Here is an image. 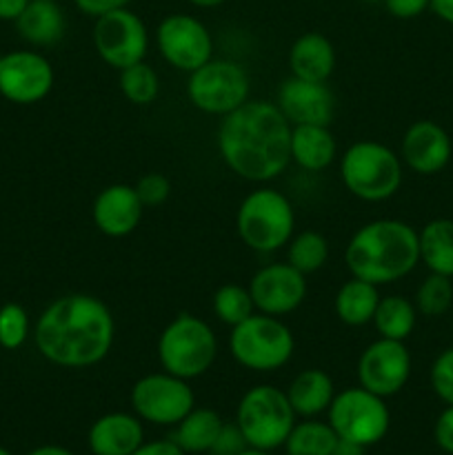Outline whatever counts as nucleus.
I'll return each instance as SVG.
<instances>
[{"mask_svg":"<svg viewBox=\"0 0 453 455\" xmlns=\"http://www.w3.org/2000/svg\"><path fill=\"white\" fill-rule=\"evenodd\" d=\"M431 12L453 27V0H431Z\"/></svg>","mask_w":453,"mask_h":455,"instance_id":"nucleus-43","label":"nucleus"},{"mask_svg":"<svg viewBox=\"0 0 453 455\" xmlns=\"http://www.w3.org/2000/svg\"><path fill=\"white\" fill-rule=\"evenodd\" d=\"M253 307L266 315H287L296 311L306 298L305 274L291 267L289 262H274L265 265L253 274L249 283Z\"/></svg>","mask_w":453,"mask_h":455,"instance_id":"nucleus-16","label":"nucleus"},{"mask_svg":"<svg viewBox=\"0 0 453 455\" xmlns=\"http://www.w3.org/2000/svg\"><path fill=\"white\" fill-rule=\"evenodd\" d=\"M296 418L284 391L271 385H258L240 398L235 425L240 427L249 447L274 451L284 447Z\"/></svg>","mask_w":453,"mask_h":455,"instance_id":"nucleus-8","label":"nucleus"},{"mask_svg":"<svg viewBox=\"0 0 453 455\" xmlns=\"http://www.w3.org/2000/svg\"><path fill=\"white\" fill-rule=\"evenodd\" d=\"M133 189H136L138 198H140V203L145 204V207H158V204H163L164 200L169 198V194H171V182H169V178L163 176V173H145V176L133 185Z\"/></svg>","mask_w":453,"mask_h":455,"instance_id":"nucleus-36","label":"nucleus"},{"mask_svg":"<svg viewBox=\"0 0 453 455\" xmlns=\"http://www.w3.org/2000/svg\"><path fill=\"white\" fill-rule=\"evenodd\" d=\"M293 411L300 418H315L329 409L336 398V387L331 376L322 369H305L291 380L284 391Z\"/></svg>","mask_w":453,"mask_h":455,"instance_id":"nucleus-23","label":"nucleus"},{"mask_svg":"<svg viewBox=\"0 0 453 455\" xmlns=\"http://www.w3.org/2000/svg\"><path fill=\"white\" fill-rule=\"evenodd\" d=\"M158 52L176 69L195 71L213 56V40L207 27L189 13H171L163 18L155 31Z\"/></svg>","mask_w":453,"mask_h":455,"instance_id":"nucleus-13","label":"nucleus"},{"mask_svg":"<svg viewBox=\"0 0 453 455\" xmlns=\"http://www.w3.org/2000/svg\"><path fill=\"white\" fill-rule=\"evenodd\" d=\"M338 443L336 431L329 422L306 418L305 422H296L284 443L287 455H331Z\"/></svg>","mask_w":453,"mask_h":455,"instance_id":"nucleus-29","label":"nucleus"},{"mask_svg":"<svg viewBox=\"0 0 453 455\" xmlns=\"http://www.w3.org/2000/svg\"><path fill=\"white\" fill-rule=\"evenodd\" d=\"M329 260V243L318 231H302L289 240L287 262L300 274H314Z\"/></svg>","mask_w":453,"mask_h":455,"instance_id":"nucleus-30","label":"nucleus"},{"mask_svg":"<svg viewBox=\"0 0 453 455\" xmlns=\"http://www.w3.org/2000/svg\"><path fill=\"white\" fill-rule=\"evenodd\" d=\"M87 440L93 455H131L145 443V429L131 413H107L93 422Z\"/></svg>","mask_w":453,"mask_h":455,"instance_id":"nucleus-20","label":"nucleus"},{"mask_svg":"<svg viewBox=\"0 0 453 455\" xmlns=\"http://www.w3.org/2000/svg\"><path fill=\"white\" fill-rule=\"evenodd\" d=\"M218 355L213 329L203 318L180 314L158 338V360L163 369L182 380H194L211 369Z\"/></svg>","mask_w":453,"mask_h":455,"instance_id":"nucleus-5","label":"nucleus"},{"mask_svg":"<svg viewBox=\"0 0 453 455\" xmlns=\"http://www.w3.org/2000/svg\"><path fill=\"white\" fill-rule=\"evenodd\" d=\"M278 109L291 124L329 127L336 114V96L327 83H314L291 76L278 89Z\"/></svg>","mask_w":453,"mask_h":455,"instance_id":"nucleus-17","label":"nucleus"},{"mask_svg":"<svg viewBox=\"0 0 453 455\" xmlns=\"http://www.w3.org/2000/svg\"><path fill=\"white\" fill-rule=\"evenodd\" d=\"M345 262L354 278L367 280L376 287L402 280L420 262L417 231L393 218L367 222L351 235Z\"/></svg>","mask_w":453,"mask_h":455,"instance_id":"nucleus-3","label":"nucleus"},{"mask_svg":"<svg viewBox=\"0 0 453 455\" xmlns=\"http://www.w3.org/2000/svg\"><path fill=\"white\" fill-rule=\"evenodd\" d=\"M0 455H13L12 451H9V449H4V447H0Z\"/></svg>","mask_w":453,"mask_h":455,"instance_id":"nucleus-48","label":"nucleus"},{"mask_svg":"<svg viewBox=\"0 0 453 455\" xmlns=\"http://www.w3.org/2000/svg\"><path fill=\"white\" fill-rule=\"evenodd\" d=\"M115 336L109 307L87 293H69L40 314L34 340L40 355L56 367L84 369L107 358Z\"/></svg>","mask_w":453,"mask_h":455,"instance_id":"nucleus-1","label":"nucleus"},{"mask_svg":"<svg viewBox=\"0 0 453 455\" xmlns=\"http://www.w3.org/2000/svg\"><path fill=\"white\" fill-rule=\"evenodd\" d=\"M296 349L291 329L275 315L251 314L231 327L229 351L238 364L258 373H271L284 367Z\"/></svg>","mask_w":453,"mask_h":455,"instance_id":"nucleus-7","label":"nucleus"},{"mask_svg":"<svg viewBox=\"0 0 453 455\" xmlns=\"http://www.w3.org/2000/svg\"><path fill=\"white\" fill-rule=\"evenodd\" d=\"M247 447L249 444H247V440H244L240 427L235 425V422H225L220 429V434H218L216 443H213L211 453L213 455H240Z\"/></svg>","mask_w":453,"mask_h":455,"instance_id":"nucleus-37","label":"nucleus"},{"mask_svg":"<svg viewBox=\"0 0 453 455\" xmlns=\"http://www.w3.org/2000/svg\"><path fill=\"white\" fill-rule=\"evenodd\" d=\"M53 87V67L31 49H16L0 56V96L13 105H36Z\"/></svg>","mask_w":453,"mask_h":455,"instance_id":"nucleus-14","label":"nucleus"},{"mask_svg":"<svg viewBox=\"0 0 453 455\" xmlns=\"http://www.w3.org/2000/svg\"><path fill=\"white\" fill-rule=\"evenodd\" d=\"M27 455H76V453H71L69 449H65V447L47 444V447H38V449H34V451L27 453Z\"/></svg>","mask_w":453,"mask_h":455,"instance_id":"nucleus-45","label":"nucleus"},{"mask_svg":"<svg viewBox=\"0 0 453 455\" xmlns=\"http://www.w3.org/2000/svg\"><path fill=\"white\" fill-rule=\"evenodd\" d=\"M195 395L187 380L171 373H151L131 389V409L140 420L160 427H176L191 409Z\"/></svg>","mask_w":453,"mask_h":455,"instance_id":"nucleus-11","label":"nucleus"},{"mask_svg":"<svg viewBox=\"0 0 453 455\" xmlns=\"http://www.w3.org/2000/svg\"><path fill=\"white\" fill-rule=\"evenodd\" d=\"M191 105L211 116H226L249 100V76L235 60H209L187 80Z\"/></svg>","mask_w":453,"mask_h":455,"instance_id":"nucleus-10","label":"nucleus"},{"mask_svg":"<svg viewBox=\"0 0 453 455\" xmlns=\"http://www.w3.org/2000/svg\"><path fill=\"white\" fill-rule=\"evenodd\" d=\"M74 3L83 13L98 18L109 12H115V9H124L131 0H74Z\"/></svg>","mask_w":453,"mask_h":455,"instance_id":"nucleus-40","label":"nucleus"},{"mask_svg":"<svg viewBox=\"0 0 453 455\" xmlns=\"http://www.w3.org/2000/svg\"><path fill=\"white\" fill-rule=\"evenodd\" d=\"M371 3H382V0H371Z\"/></svg>","mask_w":453,"mask_h":455,"instance_id":"nucleus-49","label":"nucleus"},{"mask_svg":"<svg viewBox=\"0 0 453 455\" xmlns=\"http://www.w3.org/2000/svg\"><path fill=\"white\" fill-rule=\"evenodd\" d=\"M417 309L411 300L404 296H386L378 302L376 315H373V327L386 340L404 342L416 329Z\"/></svg>","mask_w":453,"mask_h":455,"instance_id":"nucleus-28","label":"nucleus"},{"mask_svg":"<svg viewBox=\"0 0 453 455\" xmlns=\"http://www.w3.org/2000/svg\"><path fill=\"white\" fill-rule=\"evenodd\" d=\"M433 438L444 453L453 455V404H447V409L435 420Z\"/></svg>","mask_w":453,"mask_h":455,"instance_id":"nucleus-39","label":"nucleus"},{"mask_svg":"<svg viewBox=\"0 0 453 455\" xmlns=\"http://www.w3.org/2000/svg\"><path fill=\"white\" fill-rule=\"evenodd\" d=\"M340 178L355 198L382 203L402 185V158L380 142L360 140L342 154Z\"/></svg>","mask_w":453,"mask_h":455,"instance_id":"nucleus-4","label":"nucleus"},{"mask_svg":"<svg viewBox=\"0 0 453 455\" xmlns=\"http://www.w3.org/2000/svg\"><path fill=\"white\" fill-rule=\"evenodd\" d=\"M386 12L400 20H411V18L422 16L431 7V0H382Z\"/></svg>","mask_w":453,"mask_h":455,"instance_id":"nucleus-38","label":"nucleus"},{"mask_svg":"<svg viewBox=\"0 0 453 455\" xmlns=\"http://www.w3.org/2000/svg\"><path fill=\"white\" fill-rule=\"evenodd\" d=\"M411 378V354L400 340L371 342L358 360V382L362 389L391 398L407 387Z\"/></svg>","mask_w":453,"mask_h":455,"instance_id":"nucleus-15","label":"nucleus"},{"mask_svg":"<svg viewBox=\"0 0 453 455\" xmlns=\"http://www.w3.org/2000/svg\"><path fill=\"white\" fill-rule=\"evenodd\" d=\"M131 455H187L173 440H155V443H142Z\"/></svg>","mask_w":453,"mask_h":455,"instance_id":"nucleus-41","label":"nucleus"},{"mask_svg":"<svg viewBox=\"0 0 453 455\" xmlns=\"http://www.w3.org/2000/svg\"><path fill=\"white\" fill-rule=\"evenodd\" d=\"M16 29L34 47H52L65 36V12L56 0H29L25 12L16 18Z\"/></svg>","mask_w":453,"mask_h":455,"instance_id":"nucleus-22","label":"nucleus"},{"mask_svg":"<svg viewBox=\"0 0 453 455\" xmlns=\"http://www.w3.org/2000/svg\"><path fill=\"white\" fill-rule=\"evenodd\" d=\"M29 338V315L16 302L0 307V347L7 351L20 349Z\"/></svg>","mask_w":453,"mask_h":455,"instance_id":"nucleus-34","label":"nucleus"},{"mask_svg":"<svg viewBox=\"0 0 453 455\" xmlns=\"http://www.w3.org/2000/svg\"><path fill=\"white\" fill-rule=\"evenodd\" d=\"M296 212L284 194L271 187L251 191L240 203L235 229L249 249L260 253L278 251L293 238Z\"/></svg>","mask_w":453,"mask_h":455,"instance_id":"nucleus-6","label":"nucleus"},{"mask_svg":"<svg viewBox=\"0 0 453 455\" xmlns=\"http://www.w3.org/2000/svg\"><path fill=\"white\" fill-rule=\"evenodd\" d=\"M142 209L145 204L140 203L133 187L111 185L93 200V225L109 238H124L140 225Z\"/></svg>","mask_w":453,"mask_h":455,"instance_id":"nucleus-19","label":"nucleus"},{"mask_svg":"<svg viewBox=\"0 0 453 455\" xmlns=\"http://www.w3.org/2000/svg\"><path fill=\"white\" fill-rule=\"evenodd\" d=\"M327 413L329 425L336 431L338 438L351 440L362 447L378 444L389 434L391 413L385 398L362 389V387L336 394Z\"/></svg>","mask_w":453,"mask_h":455,"instance_id":"nucleus-9","label":"nucleus"},{"mask_svg":"<svg viewBox=\"0 0 453 455\" xmlns=\"http://www.w3.org/2000/svg\"><path fill=\"white\" fill-rule=\"evenodd\" d=\"M240 455H271V453H269V451H262V449H253V447H247V449H244V451L240 453Z\"/></svg>","mask_w":453,"mask_h":455,"instance_id":"nucleus-47","label":"nucleus"},{"mask_svg":"<svg viewBox=\"0 0 453 455\" xmlns=\"http://www.w3.org/2000/svg\"><path fill=\"white\" fill-rule=\"evenodd\" d=\"M222 418L213 409H191L176 425L171 440L185 453L211 451L218 434L222 429Z\"/></svg>","mask_w":453,"mask_h":455,"instance_id":"nucleus-27","label":"nucleus"},{"mask_svg":"<svg viewBox=\"0 0 453 455\" xmlns=\"http://www.w3.org/2000/svg\"><path fill=\"white\" fill-rule=\"evenodd\" d=\"M420 240V262L431 274L453 278V220L435 218L417 231Z\"/></svg>","mask_w":453,"mask_h":455,"instance_id":"nucleus-25","label":"nucleus"},{"mask_svg":"<svg viewBox=\"0 0 453 455\" xmlns=\"http://www.w3.org/2000/svg\"><path fill=\"white\" fill-rule=\"evenodd\" d=\"M218 151L235 176L274 180L291 163V123L275 102L247 100L222 120Z\"/></svg>","mask_w":453,"mask_h":455,"instance_id":"nucleus-2","label":"nucleus"},{"mask_svg":"<svg viewBox=\"0 0 453 455\" xmlns=\"http://www.w3.org/2000/svg\"><path fill=\"white\" fill-rule=\"evenodd\" d=\"M336 158V138L322 124H293L291 160L305 172H322Z\"/></svg>","mask_w":453,"mask_h":455,"instance_id":"nucleus-24","label":"nucleus"},{"mask_svg":"<svg viewBox=\"0 0 453 455\" xmlns=\"http://www.w3.org/2000/svg\"><path fill=\"white\" fill-rule=\"evenodd\" d=\"M253 311H256V307H253L251 293L240 284H222L213 293V314L218 315L220 323L229 324V327H235L242 320H247Z\"/></svg>","mask_w":453,"mask_h":455,"instance_id":"nucleus-33","label":"nucleus"},{"mask_svg":"<svg viewBox=\"0 0 453 455\" xmlns=\"http://www.w3.org/2000/svg\"><path fill=\"white\" fill-rule=\"evenodd\" d=\"M289 69L291 76L314 83H327L336 69V49L327 36L318 31L302 34L289 52Z\"/></svg>","mask_w":453,"mask_h":455,"instance_id":"nucleus-21","label":"nucleus"},{"mask_svg":"<svg viewBox=\"0 0 453 455\" xmlns=\"http://www.w3.org/2000/svg\"><path fill=\"white\" fill-rule=\"evenodd\" d=\"M416 309L417 314L426 318H440L447 314L453 305V283L451 278L440 274H429L416 291Z\"/></svg>","mask_w":453,"mask_h":455,"instance_id":"nucleus-32","label":"nucleus"},{"mask_svg":"<svg viewBox=\"0 0 453 455\" xmlns=\"http://www.w3.org/2000/svg\"><path fill=\"white\" fill-rule=\"evenodd\" d=\"M364 449L367 447H362V444L351 443V440H345V438H338L331 455H364Z\"/></svg>","mask_w":453,"mask_h":455,"instance_id":"nucleus-44","label":"nucleus"},{"mask_svg":"<svg viewBox=\"0 0 453 455\" xmlns=\"http://www.w3.org/2000/svg\"><path fill=\"white\" fill-rule=\"evenodd\" d=\"M27 3L29 0H0V20L16 22V18L25 12Z\"/></svg>","mask_w":453,"mask_h":455,"instance_id":"nucleus-42","label":"nucleus"},{"mask_svg":"<svg viewBox=\"0 0 453 455\" xmlns=\"http://www.w3.org/2000/svg\"><path fill=\"white\" fill-rule=\"evenodd\" d=\"M378 302H380V293H378L376 284L351 278L338 289L333 307H336V315L342 323L349 324V327H362L373 320Z\"/></svg>","mask_w":453,"mask_h":455,"instance_id":"nucleus-26","label":"nucleus"},{"mask_svg":"<svg viewBox=\"0 0 453 455\" xmlns=\"http://www.w3.org/2000/svg\"><path fill=\"white\" fill-rule=\"evenodd\" d=\"M93 47L107 65L123 71L145 60L147 49H149V34L138 13L127 7L115 9L96 18Z\"/></svg>","mask_w":453,"mask_h":455,"instance_id":"nucleus-12","label":"nucleus"},{"mask_svg":"<svg viewBox=\"0 0 453 455\" xmlns=\"http://www.w3.org/2000/svg\"><path fill=\"white\" fill-rule=\"evenodd\" d=\"M431 389L444 404H453V347L444 349L431 364Z\"/></svg>","mask_w":453,"mask_h":455,"instance_id":"nucleus-35","label":"nucleus"},{"mask_svg":"<svg viewBox=\"0 0 453 455\" xmlns=\"http://www.w3.org/2000/svg\"><path fill=\"white\" fill-rule=\"evenodd\" d=\"M120 92L133 105H151L160 92V78L145 60L120 71Z\"/></svg>","mask_w":453,"mask_h":455,"instance_id":"nucleus-31","label":"nucleus"},{"mask_svg":"<svg viewBox=\"0 0 453 455\" xmlns=\"http://www.w3.org/2000/svg\"><path fill=\"white\" fill-rule=\"evenodd\" d=\"M453 154L451 138L433 120H417L404 132L402 163L420 176H433L449 164Z\"/></svg>","mask_w":453,"mask_h":455,"instance_id":"nucleus-18","label":"nucleus"},{"mask_svg":"<svg viewBox=\"0 0 453 455\" xmlns=\"http://www.w3.org/2000/svg\"><path fill=\"white\" fill-rule=\"evenodd\" d=\"M187 3H191L194 7H200V9H211V7H220V4H225L226 0H187Z\"/></svg>","mask_w":453,"mask_h":455,"instance_id":"nucleus-46","label":"nucleus"}]
</instances>
